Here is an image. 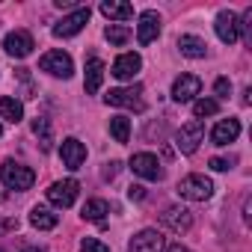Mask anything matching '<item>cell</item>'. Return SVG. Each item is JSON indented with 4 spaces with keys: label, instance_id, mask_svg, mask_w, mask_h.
Wrapping results in <instances>:
<instances>
[{
    "label": "cell",
    "instance_id": "1",
    "mask_svg": "<svg viewBox=\"0 0 252 252\" xmlns=\"http://www.w3.org/2000/svg\"><path fill=\"white\" fill-rule=\"evenodd\" d=\"M175 190H178V196L187 199V202H208V199L214 196V181L205 178V175H199V172H193V175H184Z\"/></svg>",
    "mask_w": 252,
    "mask_h": 252
},
{
    "label": "cell",
    "instance_id": "2",
    "mask_svg": "<svg viewBox=\"0 0 252 252\" xmlns=\"http://www.w3.org/2000/svg\"><path fill=\"white\" fill-rule=\"evenodd\" d=\"M0 181H3V187H9V190H30L33 181H36V172L30 166H24V163L6 160L0 166Z\"/></svg>",
    "mask_w": 252,
    "mask_h": 252
},
{
    "label": "cell",
    "instance_id": "3",
    "mask_svg": "<svg viewBox=\"0 0 252 252\" xmlns=\"http://www.w3.org/2000/svg\"><path fill=\"white\" fill-rule=\"evenodd\" d=\"M107 104H110V107H125V110L143 113V110H146L143 86H140V83H131V86H122V89H110V92H107Z\"/></svg>",
    "mask_w": 252,
    "mask_h": 252
},
{
    "label": "cell",
    "instance_id": "4",
    "mask_svg": "<svg viewBox=\"0 0 252 252\" xmlns=\"http://www.w3.org/2000/svg\"><path fill=\"white\" fill-rule=\"evenodd\" d=\"M202 140H205V128H202V122H196V119H190L187 125H181V128L175 131V149L181 155H193L202 146Z\"/></svg>",
    "mask_w": 252,
    "mask_h": 252
},
{
    "label": "cell",
    "instance_id": "5",
    "mask_svg": "<svg viewBox=\"0 0 252 252\" xmlns=\"http://www.w3.org/2000/svg\"><path fill=\"white\" fill-rule=\"evenodd\" d=\"M39 68L48 71V74H54V77H63V80H68L74 74V63H71V57L65 51H48V54H42Z\"/></svg>",
    "mask_w": 252,
    "mask_h": 252
},
{
    "label": "cell",
    "instance_id": "6",
    "mask_svg": "<svg viewBox=\"0 0 252 252\" xmlns=\"http://www.w3.org/2000/svg\"><path fill=\"white\" fill-rule=\"evenodd\" d=\"M77 193H80V184L74 178H63V181H54L48 187V202L54 208H71L74 199H77Z\"/></svg>",
    "mask_w": 252,
    "mask_h": 252
},
{
    "label": "cell",
    "instance_id": "7",
    "mask_svg": "<svg viewBox=\"0 0 252 252\" xmlns=\"http://www.w3.org/2000/svg\"><path fill=\"white\" fill-rule=\"evenodd\" d=\"M86 24H89V6H77V9H74L71 15H65L60 24H54L51 33H54L57 39H71V36H77Z\"/></svg>",
    "mask_w": 252,
    "mask_h": 252
},
{
    "label": "cell",
    "instance_id": "8",
    "mask_svg": "<svg viewBox=\"0 0 252 252\" xmlns=\"http://www.w3.org/2000/svg\"><path fill=\"white\" fill-rule=\"evenodd\" d=\"M131 172L146 178V181H160L163 178V166H160V160L152 152H137L131 158Z\"/></svg>",
    "mask_w": 252,
    "mask_h": 252
},
{
    "label": "cell",
    "instance_id": "9",
    "mask_svg": "<svg viewBox=\"0 0 252 252\" xmlns=\"http://www.w3.org/2000/svg\"><path fill=\"white\" fill-rule=\"evenodd\" d=\"M163 249H166V240L158 228H143L128 243V252H163Z\"/></svg>",
    "mask_w": 252,
    "mask_h": 252
},
{
    "label": "cell",
    "instance_id": "10",
    "mask_svg": "<svg viewBox=\"0 0 252 252\" xmlns=\"http://www.w3.org/2000/svg\"><path fill=\"white\" fill-rule=\"evenodd\" d=\"M214 30H217V36H220L222 45H234V42L240 39V24H237V15H234L231 9L217 12V18H214Z\"/></svg>",
    "mask_w": 252,
    "mask_h": 252
},
{
    "label": "cell",
    "instance_id": "11",
    "mask_svg": "<svg viewBox=\"0 0 252 252\" xmlns=\"http://www.w3.org/2000/svg\"><path fill=\"white\" fill-rule=\"evenodd\" d=\"M33 48H36V42H33V36H30L27 30H12V33L3 39V51H6L9 57H15V60L30 57Z\"/></svg>",
    "mask_w": 252,
    "mask_h": 252
},
{
    "label": "cell",
    "instance_id": "12",
    "mask_svg": "<svg viewBox=\"0 0 252 252\" xmlns=\"http://www.w3.org/2000/svg\"><path fill=\"white\" fill-rule=\"evenodd\" d=\"M60 158H63V166L74 172V169H80L83 160H86V146H83L77 137H65V140L60 143Z\"/></svg>",
    "mask_w": 252,
    "mask_h": 252
},
{
    "label": "cell",
    "instance_id": "13",
    "mask_svg": "<svg viewBox=\"0 0 252 252\" xmlns=\"http://www.w3.org/2000/svg\"><path fill=\"white\" fill-rule=\"evenodd\" d=\"M160 222H163L169 231L181 234V231H190L193 214H190V208H184V205H172V208H166V211L160 214Z\"/></svg>",
    "mask_w": 252,
    "mask_h": 252
},
{
    "label": "cell",
    "instance_id": "14",
    "mask_svg": "<svg viewBox=\"0 0 252 252\" xmlns=\"http://www.w3.org/2000/svg\"><path fill=\"white\" fill-rule=\"evenodd\" d=\"M137 21H140L137 24V42L140 45H152L160 36V15L155 9H146V12H140Z\"/></svg>",
    "mask_w": 252,
    "mask_h": 252
},
{
    "label": "cell",
    "instance_id": "15",
    "mask_svg": "<svg viewBox=\"0 0 252 252\" xmlns=\"http://www.w3.org/2000/svg\"><path fill=\"white\" fill-rule=\"evenodd\" d=\"M140 68H143V57L140 54H119L110 74L119 77V80H134L140 74Z\"/></svg>",
    "mask_w": 252,
    "mask_h": 252
},
{
    "label": "cell",
    "instance_id": "16",
    "mask_svg": "<svg viewBox=\"0 0 252 252\" xmlns=\"http://www.w3.org/2000/svg\"><path fill=\"white\" fill-rule=\"evenodd\" d=\"M202 92V80L196 74H181L175 83H172V98L178 104H187V101H196V95Z\"/></svg>",
    "mask_w": 252,
    "mask_h": 252
},
{
    "label": "cell",
    "instance_id": "17",
    "mask_svg": "<svg viewBox=\"0 0 252 252\" xmlns=\"http://www.w3.org/2000/svg\"><path fill=\"white\" fill-rule=\"evenodd\" d=\"M240 137V122L237 119H220L214 125V131H211V143L214 146H228Z\"/></svg>",
    "mask_w": 252,
    "mask_h": 252
},
{
    "label": "cell",
    "instance_id": "18",
    "mask_svg": "<svg viewBox=\"0 0 252 252\" xmlns=\"http://www.w3.org/2000/svg\"><path fill=\"white\" fill-rule=\"evenodd\" d=\"M101 15L116 21V24H125V21L134 18V6L125 3V0H104V3H101Z\"/></svg>",
    "mask_w": 252,
    "mask_h": 252
},
{
    "label": "cell",
    "instance_id": "19",
    "mask_svg": "<svg viewBox=\"0 0 252 252\" xmlns=\"http://www.w3.org/2000/svg\"><path fill=\"white\" fill-rule=\"evenodd\" d=\"M178 51H181L187 60H205V54H208V45H205V39L184 33V36H178Z\"/></svg>",
    "mask_w": 252,
    "mask_h": 252
},
{
    "label": "cell",
    "instance_id": "20",
    "mask_svg": "<svg viewBox=\"0 0 252 252\" xmlns=\"http://www.w3.org/2000/svg\"><path fill=\"white\" fill-rule=\"evenodd\" d=\"M104 71H107V65H104L98 57L86 60V80H83V86H86L89 95H95V92L101 89V83H104Z\"/></svg>",
    "mask_w": 252,
    "mask_h": 252
},
{
    "label": "cell",
    "instance_id": "21",
    "mask_svg": "<svg viewBox=\"0 0 252 252\" xmlns=\"http://www.w3.org/2000/svg\"><path fill=\"white\" fill-rule=\"evenodd\" d=\"M57 222H60V217L51 208H45V205H36L30 211V225L39 228V231H51V228H57Z\"/></svg>",
    "mask_w": 252,
    "mask_h": 252
},
{
    "label": "cell",
    "instance_id": "22",
    "mask_svg": "<svg viewBox=\"0 0 252 252\" xmlns=\"http://www.w3.org/2000/svg\"><path fill=\"white\" fill-rule=\"evenodd\" d=\"M0 119L3 122H21L24 119V104L18 101V98H12V95H6V98H0Z\"/></svg>",
    "mask_w": 252,
    "mask_h": 252
},
{
    "label": "cell",
    "instance_id": "23",
    "mask_svg": "<svg viewBox=\"0 0 252 252\" xmlns=\"http://www.w3.org/2000/svg\"><path fill=\"white\" fill-rule=\"evenodd\" d=\"M107 214H110V205H107L104 199H89V202L83 205V211H80V217H83V220H92V222H104Z\"/></svg>",
    "mask_w": 252,
    "mask_h": 252
},
{
    "label": "cell",
    "instance_id": "24",
    "mask_svg": "<svg viewBox=\"0 0 252 252\" xmlns=\"http://www.w3.org/2000/svg\"><path fill=\"white\" fill-rule=\"evenodd\" d=\"M110 134L116 143H128L131 140V119L128 116H113L110 119Z\"/></svg>",
    "mask_w": 252,
    "mask_h": 252
},
{
    "label": "cell",
    "instance_id": "25",
    "mask_svg": "<svg viewBox=\"0 0 252 252\" xmlns=\"http://www.w3.org/2000/svg\"><path fill=\"white\" fill-rule=\"evenodd\" d=\"M217 113H220V101H214V98H196V101H193V116H196V122L205 119V116H217Z\"/></svg>",
    "mask_w": 252,
    "mask_h": 252
},
{
    "label": "cell",
    "instance_id": "26",
    "mask_svg": "<svg viewBox=\"0 0 252 252\" xmlns=\"http://www.w3.org/2000/svg\"><path fill=\"white\" fill-rule=\"evenodd\" d=\"M33 134L42 140V149L48 152V149H51V143H54V137H51V122H48V119H42V116H39V119H33Z\"/></svg>",
    "mask_w": 252,
    "mask_h": 252
},
{
    "label": "cell",
    "instance_id": "27",
    "mask_svg": "<svg viewBox=\"0 0 252 252\" xmlns=\"http://www.w3.org/2000/svg\"><path fill=\"white\" fill-rule=\"evenodd\" d=\"M104 36H107L110 45H125V42L131 39V27H125V24H110V27L104 30Z\"/></svg>",
    "mask_w": 252,
    "mask_h": 252
},
{
    "label": "cell",
    "instance_id": "28",
    "mask_svg": "<svg viewBox=\"0 0 252 252\" xmlns=\"http://www.w3.org/2000/svg\"><path fill=\"white\" fill-rule=\"evenodd\" d=\"M80 252H110V246H107V243H101L98 237H83Z\"/></svg>",
    "mask_w": 252,
    "mask_h": 252
},
{
    "label": "cell",
    "instance_id": "29",
    "mask_svg": "<svg viewBox=\"0 0 252 252\" xmlns=\"http://www.w3.org/2000/svg\"><path fill=\"white\" fill-rule=\"evenodd\" d=\"M208 166H211L214 172H225V169H231V166H234V158H211V160H208Z\"/></svg>",
    "mask_w": 252,
    "mask_h": 252
},
{
    "label": "cell",
    "instance_id": "30",
    "mask_svg": "<svg viewBox=\"0 0 252 252\" xmlns=\"http://www.w3.org/2000/svg\"><path fill=\"white\" fill-rule=\"evenodd\" d=\"M214 92H217L220 98H228V95H231V80H228V77H217Z\"/></svg>",
    "mask_w": 252,
    "mask_h": 252
},
{
    "label": "cell",
    "instance_id": "31",
    "mask_svg": "<svg viewBox=\"0 0 252 252\" xmlns=\"http://www.w3.org/2000/svg\"><path fill=\"white\" fill-rule=\"evenodd\" d=\"M128 196H131L134 202H140V199H143L146 193H143V187H140V184H131V187H128Z\"/></svg>",
    "mask_w": 252,
    "mask_h": 252
},
{
    "label": "cell",
    "instance_id": "32",
    "mask_svg": "<svg viewBox=\"0 0 252 252\" xmlns=\"http://www.w3.org/2000/svg\"><path fill=\"white\" fill-rule=\"evenodd\" d=\"M18 228V220H0V231H15Z\"/></svg>",
    "mask_w": 252,
    "mask_h": 252
},
{
    "label": "cell",
    "instance_id": "33",
    "mask_svg": "<svg viewBox=\"0 0 252 252\" xmlns=\"http://www.w3.org/2000/svg\"><path fill=\"white\" fill-rule=\"evenodd\" d=\"M54 3H57L60 9H63V6H65V9H71V6H77V0H54Z\"/></svg>",
    "mask_w": 252,
    "mask_h": 252
},
{
    "label": "cell",
    "instance_id": "34",
    "mask_svg": "<svg viewBox=\"0 0 252 252\" xmlns=\"http://www.w3.org/2000/svg\"><path fill=\"white\" fill-rule=\"evenodd\" d=\"M163 252H190V249H187V246H181V243H172V246H166Z\"/></svg>",
    "mask_w": 252,
    "mask_h": 252
},
{
    "label": "cell",
    "instance_id": "35",
    "mask_svg": "<svg viewBox=\"0 0 252 252\" xmlns=\"http://www.w3.org/2000/svg\"><path fill=\"white\" fill-rule=\"evenodd\" d=\"M21 252H39V249H21Z\"/></svg>",
    "mask_w": 252,
    "mask_h": 252
},
{
    "label": "cell",
    "instance_id": "36",
    "mask_svg": "<svg viewBox=\"0 0 252 252\" xmlns=\"http://www.w3.org/2000/svg\"><path fill=\"white\" fill-rule=\"evenodd\" d=\"M0 134H3V125H0Z\"/></svg>",
    "mask_w": 252,
    "mask_h": 252
},
{
    "label": "cell",
    "instance_id": "37",
    "mask_svg": "<svg viewBox=\"0 0 252 252\" xmlns=\"http://www.w3.org/2000/svg\"><path fill=\"white\" fill-rule=\"evenodd\" d=\"M0 252H3V249H0Z\"/></svg>",
    "mask_w": 252,
    "mask_h": 252
}]
</instances>
